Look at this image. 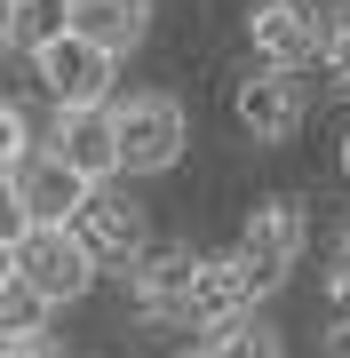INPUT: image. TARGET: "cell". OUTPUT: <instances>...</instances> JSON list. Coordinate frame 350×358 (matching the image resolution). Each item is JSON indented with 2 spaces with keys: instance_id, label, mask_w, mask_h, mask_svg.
Returning a JSON list of instances; mask_svg holds the SVG:
<instances>
[{
  "instance_id": "26",
  "label": "cell",
  "mask_w": 350,
  "mask_h": 358,
  "mask_svg": "<svg viewBox=\"0 0 350 358\" xmlns=\"http://www.w3.org/2000/svg\"><path fill=\"white\" fill-rule=\"evenodd\" d=\"M342 8H350V0H342Z\"/></svg>"
},
{
  "instance_id": "3",
  "label": "cell",
  "mask_w": 350,
  "mask_h": 358,
  "mask_svg": "<svg viewBox=\"0 0 350 358\" xmlns=\"http://www.w3.org/2000/svg\"><path fill=\"white\" fill-rule=\"evenodd\" d=\"M8 263H16V279H24L48 310H64V303H80V294L96 287V255L80 247L72 223H32L24 239L8 247Z\"/></svg>"
},
{
  "instance_id": "5",
  "label": "cell",
  "mask_w": 350,
  "mask_h": 358,
  "mask_svg": "<svg viewBox=\"0 0 350 358\" xmlns=\"http://www.w3.org/2000/svg\"><path fill=\"white\" fill-rule=\"evenodd\" d=\"M326 24H335L326 0H255L247 8V48H255V64L311 72L319 48H326Z\"/></svg>"
},
{
  "instance_id": "8",
  "label": "cell",
  "mask_w": 350,
  "mask_h": 358,
  "mask_svg": "<svg viewBox=\"0 0 350 358\" xmlns=\"http://www.w3.org/2000/svg\"><path fill=\"white\" fill-rule=\"evenodd\" d=\"M271 294L255 287V271L239 263V247H223V255H199L191 271V294H183V319H191L199 334L223 327V319H247V310H263Z\"/></svg>"
},
{
  "instance_id": "25",
  "label": "cell",
  "mask_w": 350,
  "mask_h": 358,
  "mask_svg": "<svg viewBox=\"0 0 350 358\" xmlns=\"http://www.w3.org/2000/svg\"><path fill=\"white\" fill-rule=\"evenodd\" d=\"M191 358H207V350H191Z\"/></svg>"
},
{
  "instance_id": "14",
  "label": "cell",
  "mask_w": 350,
  "mask_h": 358,
  "mask_svg": "<svg viewBox=\"0 0 350 358\" xmlns=\"http://www.w3.org/2000/svg\"><path fill=\"white\" fill-rule=\"evenodd\" d=\"M64 32H72V0H16V48L24 56H40Z\"/></svg>"
},
{
  "instance_id": "16",
  "label": "cell",
  "mask_w": 350,
  "mask_h": 358,
  "mask_svg": "<svg viewBox=\"0 0 350 358\" xmlns=\"http://www.w3.org/2000/svg\"><path fill=\"white\" fill-rule=\"evenodd\" d=\"M319 72H326V88H335L350 103V8H335V24H326V48H319Z\"/></svg>"
},
{
  "instance_id": "23",
  "label": "cell",
  "mask_w": 350,
  "mask_h": 358,
  "mask_svg": "<svg viewBox=\"0 0 350 358\" xmlns=\"http://www.w3.org/2000/svg\"><path fill=\"white\" fill-rule=\"evenodd\" d=\"M335 279H350V223H342V239H335Z\"/></svg>"
},
{
  "instance_id": "9",
  "label": "cell",
  "mask_w": 350,
  "mask_h": 358,
  "mask_svg": "<svg viewBox=\"0 0 350 358\" xmlns=\"http://www.w3.org/2000/svg\"><path fill=\"white\" fill-rule=\"evenodd\" d=\"M191 271H199V247H183V239H168V247H143V255L128 263V303H136V319H183V294H191Z\"/></svg>"
},
{
  "instance_id": "13",
  "label": "cell",
  "mask_w": 350,
  "mask_h": 358,
  "mask_svg": "<svg viewBox=\"0 0 350 358\" xmlns=\"http://www.w3.org/2000/svg\"><path fill=\"white\" fill-rule=\"evenodd\" d=\"M207 358H286V334L263 319V310H247V319L207 327Z\"/></svg>"
},
{
  "instance_id": "15",
  "label": "cell",
  "mask_w": 350,
  "mask_h": 358,
  "mask_svg": "<svg viewBox=\"0 0 350 358\" xmlns=\"http://www.w3.org/2000/svg\"><path fill=\"white\" fill-rule=\"evenodd\" d=\"M0 334H48V303L16 279V263L0 271Z\"/></svg>"
},
{
  "instance_id": "22",
  "label": "cell",
  "mask_w": 350,
  "mask_h": 358,
  "mask_svg": "<svg viewBox=\"0 0 350 358\" xmlns=\"http://www.w3.org/2000/svg\"><path fill=\"white\" fill-rule=\"evenodd\" d=\"M326 303H335V319H350V279H335V287H326Z\"/></svg>"
},
{
  "instance_id": "7",
  "label": "cell",
  "mask_w": 350,
  "mask_h": 358,
  "mask_svg": "<svg viewBox=\"0 0 350 358\" xmlns=\"http://www.w3.org/2000/svg\"><path fill=\"white\" fill-rule=\"evenodd\" d=\"M32 72H40V96L64 112V103H112V80H119V56L112 48H96V40H48V48L32 56Z\"/></svg>"
},
{
  "instance_id": "6",
  "label": "cell",
  "mask_w": 350,
  "mask_h": 358,
  "mask_svg": "<svg viewBox=\"0 0 350 358\" xmlns=\"http://www.w3.org/2000/svg\"><path fill=\"white\" fill-rule=\"evenodd\" d=\"M231 120L247 143H263V152H279V143L302 136V120H311V96H302V72H279V64H255L231 88Z\"/></svg>"
},
{
  "instance_id": "21",
  "label": "cell",
  "mask_w": 350,
  "mask_h": 358,
  "mask_svg": "<svg viewBox=\"0 0 350 358\" xmlns=\"http://www.w3.org/2000/svg\"><path fill=\"white\" fill-rule=\"evenodd\" d=\"M326 358H350V319H335V334H326Z\"/></svg>"
},
{
  "instance_id": "2",
  "label": "cell",
  "mask_w": 350,
  "mask_h": 358,
  "mask_svg": "<svg viewBox=\"0 0 350 358\" xmlns=\"http://www.w3.org/2000/svg\"><path fill=\"white\" fill-rule=\"evenodd\" d=\"M231 247H239V263L255 271V287H263V294H279L286 279H295L302 247H311V199H286V192L255 199Z\"/></svg>"
},
{
  "instance_id": "20",
  "label": "cell",
  "mask_w": 350,
  "mask_h": 358,
  "mask_svg": "<svg viewBox=\"0 0 350 358\" xmlns=\"http://www.w3.org/2000/svg\"><path fill=\"white\" fill-rule=\"evenodd\" d=\"M16 48V0H0V56Z\"/></svg>"
},
{
  "instance_id": "4",
  "label": "cell",
  "mask_w": 350,
  "mask_h": 358,
  "mask_svg": "<svg viewBox=\"0 0 350 358\" xmlns=\"http://www.w3.org/2000/svg\"><path fill=\"white\" fill-rule=\"evenodd\" d=\"M72 231H80V247L96 255V271H128L143 247H152V215H143V199L119 176L88 183V199L72 207Z\"/></svg>"
},
{
  "instance_id": "1",
  "label": "cell",
  "mask_w": 350,
  "mask_h": 358,
  "mask_svg": "<svg viewBox=\"0 0 350 358\" xmlns=\"http://www.w3.org/2000/svg\"><path fill=\"white\" fill-rule=\"evenodd\" d=\"M112 143H119V176H168L191 143V120L168 88H143L112 103Z\"/></svg>"
},
{
  "instance_id": "24",
  "label": "cell",
  "mask_w": 350,
  "mask_h": 358,
  "mask_svg": "<svg viewBox=\"0 0 350 358\" xmlns=\"http://www.w3.org/2000/svg\"><path fill=\"white\" fill-rule=\"evenodd\" d=\"M342 176H350V128H342Z\"/></svg>"
},
{
  "instance_id": "10",
  "label": "cell",
  "mask_w": 350,
  "mask_h": 358,
  "mask_svg": "<svg viewBox=\"0 0 350 358\" xmlns=\"http://www.w3.org/2000/svg\"><path fill=\"white\" fill-rule=\"evenodd\" d=\"M48 152L80 167L88 183H104L119 176V143H112V103H64L56 112V128H48Z\"/></svg>"
},
{
  "instance_id": "12",
  "label": "cell",
  "mask_w": 350,
  "mask_h": 358,
  "mask_svg": "<svg viewBox=\"0 0 350 358\" xmlns=\"http://www.w3.org/2000/svg\"><path fill=\"white\" fill-rule=\"evenodd\" d=\"M72 32L112 56H136L143 32H152V0H72Z\"/></svg>"
},
{
  "instance_id": "11",
  "label": "cell",
  "mask_w": 350,
  "mask_h": 358,
  "mask_svg": "<svg viewBox=\"0 0 350 358\" xmlns=\"http://www.w3.org/2000/svg\"><path fill=\"white\" fill-rule=\"evenodd\" d=\"M16 199H24L32 223H72V207L88 199V176H80V167H64L48 143H32L24 167H16Z\"/></svg>"
},
{
  "instance_id": "19",
  "label": "cell",
  "mask_w": 350,
  "mask_h": 358,
  "mask_svg": "<svg viewBox=\"0 0 350 358\" xmlns=\"http://www.w3.org/2000/svg\"><path fill=\"white\" fill-rule=\"evenodd\" d=\"M0 358H64L48 334H0Z\"/></svg>"
},
{
  "instance_id": "18",
  "label": "cell",
  "mask_w": 350,
  "mask_h": 358,
  "mask_svg": "<svg viewBox=\"0 0 350 358\" xmlns=\"http://www.w3.org/2000/svg\"><path fill=\"white\" fill-rule=\"evenodd\" d=\"M24 231H32V215H24V199H16V176H0V255H8Z\"/></svg>"
},
{
  "instance_id": "17",
  "label": "cell",
  "mask_w": 350,
  "mask_h": 358,
  "mask_svg": "<svg viewBox=\"0 0 350 358\" xmlns=\"http://www.w3.org/2000/svg\"><path fill=\"white\" fill-rule=\"evenodd\" d=\"M32 152V120H24V103H0V176H16Z\"/></svg>"
}]
</instances>
